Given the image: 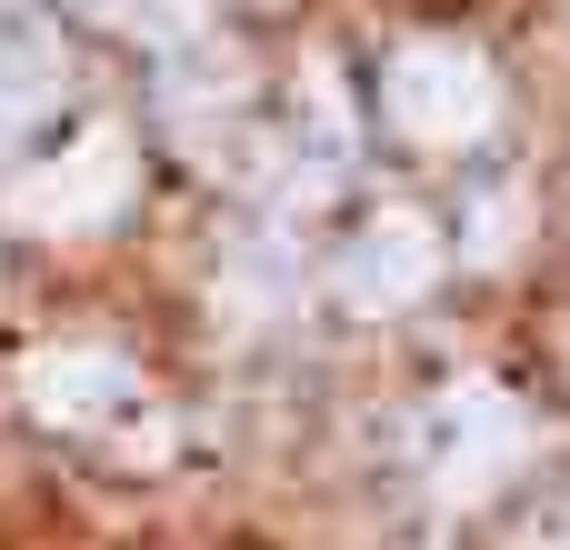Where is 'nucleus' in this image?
<instances>
[{
	"mask_svg": "<svg viewBox=\"0 0 570 550\" xmlns=\"http://www.w3.org/2000/svg\"><path fill=\"white\" fill-rule=\"evenodd\" d=\"M90 10H140V0H90Z\"/></svg>",
	"mask_w": 570,
	"mask_h": 550,
	"instance_id": "6e6552de",
	"label": "nucleus"
},
{
	"mask_svg": "<svg viewBox=\"0 0 570 550\" xmlns=\"http://www.w3.org/2000/svg\"><path fill=\"white\" fill-rule=\"evenodd\" d=\"M381 120H391L411 150H441V160L481 150V140L501 130V70H491V50L441 40V30L401 40V50L381 60Z\"/></svg>",
	"mask_w": 570,
	"mask_h": 550,
	"instance_id": "f257e3e1",
	"label": "nucleus"
},
{
	"mask_svg": "<svg viewBox=\"0 0 570 550\" xmlns=\"http://www.w3.org/2000/svg\"><path fill=\"white\" fill-rule=\"evenodd\" d=\"M60 90H70V50H60V30H50L40 10L0 0V150H10L20 130H40V120L60 110Z\"/></svg>",
	"mask_w": 570,
	"mask_h": 550,
	"instance_id": "423d86ee",
	"label": "nucleus"
},
{
	"mask_svg": "<svg viewBox=\"0 0 570 550\" xmlns=\"http://www.w3.org/2000/svg\"><path fill=\"white\" fill-rule=\"evenodd\" d=\"M441 261H451V240H441V220L431 210H371L351 240H341V261H331V291H341V311H361V321H381V311H411L431 281H441Z\"/></svg>",
	"mask_w": 570,
	"mask_h": 550,
	"instance_id": "7ed1b4c3",
	"label": "nucleus"
},
{
	"mask_svg": "<svg viewBox=\"0 0 570 550\" xmlns=\"http://www.w3.org/2000/svg\"><path fill=\"white\" fill-rule=\"evenodd\" d=\"M521 461H531V421H521L501 391H461V401H451V421H441V451H431L441 501H451V511H481Z\"/></svg>",
	"mask_w": 570,
	"mask_h": 550,
	"instance_id": "39448f33",
	"label": "nucleus"
},
{
	"mask_svg": "<svg viewBox=\"0 0 570 550\" xmlns=\"http://www.w3.org/2000/svg\"><path fill=\"white\" fill-rule=\"evenodd\" d=\"M10 210L30 230H100L110 210H130V130H110V120L70 130L60 160H40V170L10 180Z\"/></svg>",
	"mask_w": 570,
	"mask_h": 550,
	"instance_id": "20e7f679",
	"label": "nucleus"
},
{
	"mask_svg": "<svg viewBox=\"0 0 570 550\" xmlns=\"http://www.w3.org/2000/svg\"><path fill=\"white\" fill-rule=\"evenodd\" d=\"M20 401H30V421H50V431H70V441H110V461H160V451H140L150 381H140V361H120V351H100V341L30 351V361H20Z\"/></svg>",
	"mask_w": 570,
	"mask_h": 550,
	"instance_id": "f03ea898",
	"label": "nucleus"
},
{
	"mask_svg": "<svg viewBox=\"0 0 570 550\" xmlns=\"http://www.w3.org/2000/svg\"><path fill=\"white\" fill-rule=\"evenodd\" d=\"M511 550H570V521L561 531H531V541H511Z\"/></svg>",
	"mask_w": 570,
	"mask_h": 550,
	"instance_id": "0eeeda50",
	"label": "nucleus"
}]
</instances>
